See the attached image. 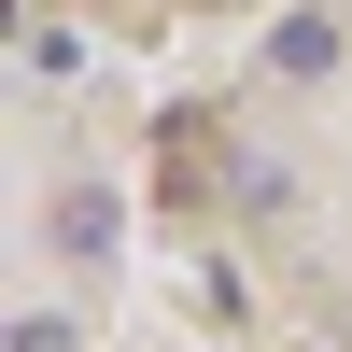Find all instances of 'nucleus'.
<instances>
[{
	"mask_svg": "<svg viewBox=\"0 0 352 352\" xmlns=\"http://www.w3.org/2000/svg\"><path fill=\"white\" fill-rule=\"evenodd\" d=\"M56 240H71V254H113V240H127V212H113L99 184H71V197H56Z\"/></svg>",
	"mask_w": 352,
	"mask_h": 352,
	"instance_id": "1",
	"label": "nucleus"
},
{
	"mask_svg": "<svg viewBox=\"0 0 352 352\" xmlns=\"http://www.w3.org/2000/svg\"><path fill=\"white\" fill-rule=\"evenodd\" d=\"M268 56L310 85V71H338V28H324V14H282V43H268Z\"/></svg>",
	"mask_w": 352,
	"mask_h": 352,
	"instance_id": "2",
	"label": "nucleus"
},
{
	"mask_svg": "<svg viewBox=\"0 0 352 352\" xmlns=\"http://www.w3.org/2000/svg\"><path fill=\"white\" fill-rule=\"evenodd\" d=\"M14 352H85V338L56 324V310H28V324H14Z\"/></svg>",
	"mask_w": 352,
	"mask_h": 352,
	"instance_id": "3",
	"label": "nucleus"
}]
</instances>
